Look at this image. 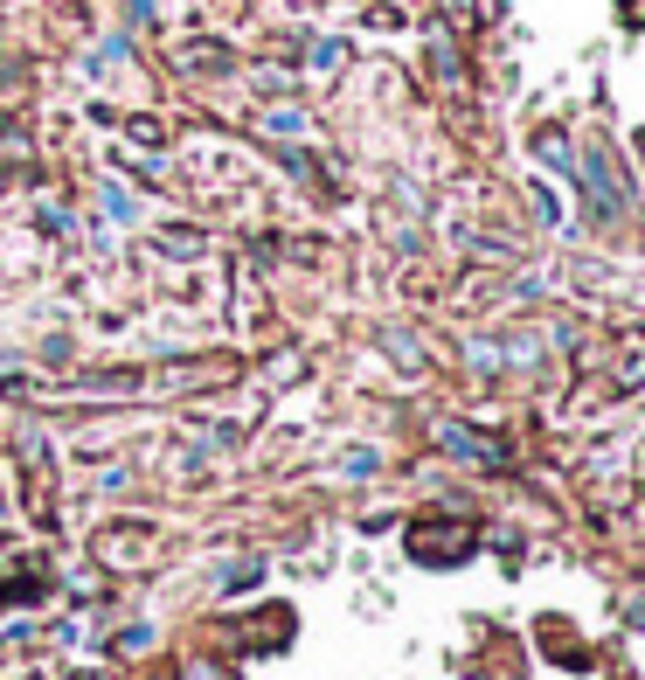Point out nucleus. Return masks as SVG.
<instances>
[{"mask_svg": "<svg viewBox=\"0 0 645 680\" xmlns=\"http://www.w3.org/2000/svg\"><path fill=\"white\" fill-rule=\"evenodd\" d=\"M410 556L416 562H465L472 556V527L465 521H416L410 527Z\"/></svg>", "mask_w": 645, "mask_h": 680, "instance_id": "nucleus-1", "label": "nucleus"}, {"mask_svg": "<svg viewBox=\"0 0 645 680\" xmlns=\"http://www.w3.org/2000/svg\"><path fill=\"white\" fill-rule=\"evenodd\" d=\"M576 174H583V187H591L597 216H604V222H618V216H624V187H618V174H611V160H604V146L576 160Z\"/></svg>", "mask_w": 645, "mask_h": 680, "instance_id": "nucleus-2", "label": "nucleus"}, {"mask_svg": "<svg viewBox=\"0 0 645 680\" xmlns=\"http://www.w3.org/2000/svg\"><path fill=\"white\" fill-rule=\"evenodd\" d=\"M445 445L459 451V459H479V465H507V445H500V438H479V430H465V424H451V430H445Z\"/></svg>", "mask_w": 645, "mask_h": 680, "instance_id": "nucleus-3", "label": "nucleus"}, {"mask_svg": "<svg viewBox=\"0 0 645 680\" xmlns=\"http://www.w3.org/2000/svg\"><path fill=\"white\" fill-rule=\"evenodd\" d=\"M535 146H541V160H548V167H562V174H576V154H569V139H562L556 125H548V132H541Z\"/></svg>", "mask_w": 645, "mask_h": 680, "instance_id": "nucleus-4", "label": "nucleus"}, {"mask_svg": "<svg viewBox=\"0 0 645 680\" xmlns=\"http://www.w3.org/2000/svg\"><path fill=\"white\" fill-rule=\"evenodd\" d=\"M139 646H154V626H132V632L111 639V653H139Z\"/></svg>", "mask_w": 645, "mask_h": 680, "instance_id": "nucleus-5", "label": "nucleus"}, {"mask_svg": "<svg viewBox=\"0 0 645 680\" xmlns=\"http://www.w3.org/2000/svg\"><path fill=\"white\" fill-rule=\"evenodd\" d=\"M187 680H230V673H222V667H195V673H187Z\"/></svg>", "mask_w": 645, "mask_h": 680, "instance_id": "nucleus-6", "label": "nucleus"}, {"mask_svg": "<svg viewBox=\"0 0 645 680\" xmlns=\"http://www.w3.org/2000/svg\"><path fill=\"white\" fill-rule=\"evenodd\" d=\"M638 160H645V132H638Z\"/></svg>", "mask_w": 645, "mask_h": 680, "instance_id": "nucleus-7", "label": "nucleus"}, {"mask_svg": "<svg viewBox=\"0 0 645 680\" xmlns=\"http://www.w3.org/2000/svg\"><path fill=\"white\" fill-rule=\"evenodd\" d=\"M0 514H8V500H0Z\"/></svg>", "mask_w": 645, "mask_h": 680, "instance_id": "nucleus-8", "label": "nucleus"}]
</instances>
